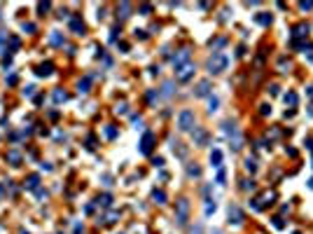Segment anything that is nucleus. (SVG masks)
<instances>
[{
	"instance_id": "1",
	"label": "nucleus",
	"mask_w": 313,
	"mask_h": 234,
	"mask_svg": "<svg viewBox=\"0 0 313 234\" xmlns=\"http://www.w3.org/2000/svg\"><path fill=\"white\" fill-rule=\"evenodd\" d=\"M229 66V58L224 56L222 52H215L210 58H208V70H210L213 75H218V73H222L224 68Z\"/></svg>"
},
{
	"instance_id": "2",
	"label": "nucleus",
	"mask_w": 313,
	"mask_h": 234,
	"mask_svg": "<svg viewBox=\"0 0 313 234\" xmlns=\"http://www.w3.org/2000/svg\"><path fill=\"white\" fill-rule=\"evenodd\" d=\"M194 112L192 110H182L180 115H178V127H180V131H192V127H194Z\"/></svg>"
},
{
	"instance_id": "3",
	"label": "nucleus",
	"mask_w": 313,
	"mask_h": 234,
	"mask_svg": "<svg viewBox=\"0 0 313 234\" xmlns=\"http://www.w3.org/2000/svg\"><path fill=\"white\" fill-rule=\"evenodd\" d=\"M197 73V66L192 63H185V66H180V68H175V75H178V80L180 82H187V80H192V75Z\"/></svg>"
},
{
	"instance_id": "4",
	"label": "nucleus",
	"mask_w": 313,
	"mask_h": 234,
	"mask_svg": "<svg viewBox=\"0 0 313 234\" xmlns=\"http://www.w3.org/2000/svg\"><path fill=\"white\" fill-rule=\"evenodd\" d=\"M171 63H173V68H180V66L189 63V49H180L175 56H171Z\"/></svg>"
},
{
	"instance_id": "5",
	"label": "nucleus",
	"mask_w": 313,
	"mask_h": 234,
	"mask_svg": "<svg viewBox=\"0 0 313 234\" xmlns=\"http://www.w3.org/2000/svg\"><path fill=\"white\" fill-rule=\"evenodd\" d=\"M187 213H189V202H187V199H180V202H178V223L180 225L187 223Z\"/></svg>"
},
{
	"instance_id": "6",
	"label": "nucleus",
	"mask_w": 313,
	"mask_h": 234,
	"mask_svg": "<svg viewBox=\"0 0 313 234\" xmlns=\"http://www.w3.org/2000/svg\"><path fill=\"white\" fill-rule=\"evenodd\" d=\"M152 145H154V133L147 131V133L143 136V141H140V152H143V154H150V152H152Z\"/></svg>"
},
{
	"instance_id": "7",
	"label": "nucleus",
	"mask_w": 313,
	"mask_h": 234,
	"mask_svg": "<svg viewBox=\"0 0 313 234\" xmlns=\"http://www.w3.org/2000/svg\"><path fill=\"white\" fill-rule=\"evenodd\" d=\"M229 223H234V225H241V223H243V211H241L239 206H231V208H229Z\"/></svg>"
},
{
	"instance_id": "8",
	"label": "nucleus",
	"mask_w": 313,
	"mask_h": 234,
	"mask_svg": "<svg viewBox=\"0 0 313 234\" xmlns=\"http://www.w3.org/2000/svg\"><path fill=\"white\" fill-rule=\"evenodd\" d=\"M308 35V26L306 24H299V26L292 28V42H297V37H306Z\"/></svg>"
},
{
	"instance_id": "9",
	"label": "nucleus",
	"mask_w": 313,
	"mask_h": 234,
	"mask_svg": "<svg viewBox=\"0 0 313 234\" xmlns=\"http://www.w3.org/2000/svg\"><path fill=\"white\" fill-rule=\"evenodd\" d=\"M70 31L77 33V35H82V33H84V21H82L80 16H73V19H70Z\"/></svg>"
},
{
	"instance_id": "10",
	"label": "nucleus",
	"mask_w": 313,
	"mask_h": 234,
	"mask_svg": "<svg viewBox=\"0 0 313 234\" xmlns=\"http://www.w3.org/2000/svg\"><path fill=\"white\" fill-rule=\"evenodd\" d=\"M194 94H197V96H208V94H210V82H208V80L199 82L197 89H194Z\"/></svg>"
},
{
	"instance_id": "11",
	"label": "nucleus",
	"mask_w": 313,
	"mask_h": 234,
	"mask_svg": "<svg viewBox=\"0 0 313 234\" xmlns=\"http://www.w3.org/2000/svg\"><path fill=\"white\" fill-rule=\"evenodd\" d=\"M210 162H213V166H218V169H222V150H213L210 152Z\"/></svg>"
},
{
	"instance_id": "12",
	"label": "nucleus",
	"mask_w": 313,
	"mask_h": 234,
	"mask_svg": "<svg viewBox=\"0 0 313 234\" xmlns=\"http://www.w3.org/2000/svg\"><path fill=\"white\" fill-rule=\"evenodd\" d=\"M222 129H224V133H227V136H234V138L239 136V129H236V124H234V122H224Z\"/></svg>"
},
{
	"instance_id": "13",
	"label": "nucleus",
	"mask_w": 313,
	"mask_h": 234,
	"mask_svg": "<svg viewBox=\"0 0 313 234\" xmlns=\"http://www.w3.org/2000/svg\"><path fill=\"white\" fill-rule=\"evenodd\" d=\"M49 42H52L54 47H61V45H63V35H61V33H56V31H54L52 35H49Z\"/></svg>"
},
{
	"instance_id": "14",
	"label": "nucleus",
	"mask_w": 313,
	"mask_h": 234,
	"mask_svg": "<svg viewBox=\"0 0 313 234\" xmlns=\"http://www.w3.org/2000/svg\"><path fill=\"white\" fill-rule=\"evenodd\" d=\"M52 70H54V63L47 61V63H42L40 68H37V75H52Z\"/></svg>"
},
{
	"instance_id": "15",
	"label": "nucleus",
	"mask_w": 313,
	"mask_h": 234,
	"mask_svg": "<svg viewBox=\"0 0 313 234\" xmlns=\"http://www.w3.org/2000/svg\"><path fill=\"white\" fill-rule=\"evenodd\" d=\"M255 21H257V24H262V26H269V24L273 21V16H271V14H257V16H255Z\"/></svg>"
},
{
	"instance_id": "16",
	"label": "nucleus",
	"mask_w": 313,
	"mask_h": 234,
	"mask_svg": "<svg viewBox=\"0 0 313 234\" xmlns=\"http://www.w3.org/2000/svg\"><path fill=\"white\" fill-rule=\"evenodd\" d=\"M152 199H154L157 204H166V192H164V190H154V192H152Z\"/></svg>"
},
{
	"instance_id": "17",
	"label": "nucleus",
	"mask_w": 313,
	"mask_h": 234,
	"mask_svg": "<svg viewBox=\"0 0 313 234\" xmlns=\"http://www.w3.org/2000/svg\"><path fill=\"white\" fill-rule=\"evenodd\" d=\"M117 12H119V16H122V19H126V16H131V14H129V12H131V5H129V2H122Z\"/></svg>"
},
{
	"instance_id": "18",
	"label": "nucleus",
	"mask_w": 313,
	"mask_h": 234,
	"mask_svg": "<svg viewBox=\"0 0 313 234\" xmlns=\"http://www.w3.org/2000/svg\"><path fill=\"white\" fill-rule=\"evenodd\" d=\"M206 138H208V133L203 131V129H197V133H194V141L201 145V143H206Z\"/></svg>"
},
{
	"instance_id": "19",
	"label": "nucleus",
	"mask_w": 313,
	"mask_h": 234,
	"mask_svg": "<svg viewBox=\"0 0 313 234\" xmlns=\"http://www.w3.org/2000/svg\"><path fill=\"white\" fill-rule=\"evenodd\" d=\"M7 159H10L12 162V164H19V162H21V154H19V152H16V150H12V152H7Z\"/></svg>"
},
{
	"instance_id": "20",
	"label": "nucleus",
	"mask_w": 313,
	"mask_h": 234,
	"mask_svg": "<svg viewBox=\"0 0 313 234\" xmlns=\"http://www.w3.org/2000/svg\"><path fill=\"white\" fill-rule=\"evenodd\" d=\"M37 183H40V176H31V178L26 180V187H28V190H35Z\"/></svg>"
},
{
	"instance_id": "21",
	"label": "nucleus",
	"mask_w": 313,
	"mask_h": 234,
	"mask_svg": "<svg viewBox=\"0 0 313 234\" xmlns=\"http://www.w3.org/2000/svg\"><path fill=\"white\" fill-rule=\"evenodd\" d=\"M285 103H287V106H297V94H294V91H287V94H285Z\"/></svg>"
},
{
	"instance_id": "22",
	"label": "nucleus",
	"mask_w": 313,
	"mask_h": 234,
	"mask_svg": "<svg viewBox=\"0 0 313 234\" xmlns=\"http://www.w3.org/2000/svg\"><path fill=\"white\" fill-rule=\"evenodd\" d=\"M77 91H80V94H87V91H89V80H80V82H77Z\"/></svg>"
},
{
	"instance_id": "23",
	"label": "nucleus",
	"mask_w": 313,
	"mask_h": 234,
	"mask_svg": "<svg viewBox=\"0 0 313 234\" xmlns=\"http://www.w3.org/2000/svg\"><path fill=\"white\" fill-rule=\"evenodd\" d=\"M245 169H248L250 173H255V171H257V162H255V159H250V157H248V159H245Z\"/></svg>"
},
{
	"instance_id": "24",
	"label": "nucleus",
	"mask_w": 313,
	"mask_h": 234,
	"mask_svg": "<svg viewBox=\"0 0 313 234\" xmlns=\"http://www.w3.org/2000/svg\"><path fill=\"white\" fill-rule=\"evenodd\" d=\"M66 98H68V96H66V91H61V89H56V91H54V101H56V103L66 101Z\"/></svg>"
},
{
	"instance_id": "25",
	"label": "nucleus",
	"mask_w": 313,
	"mask_h": 234,
	"mask_svg": "<svg viewBox=\"0 0 313 234\" xmlns=\"http://www.w3.org/2000/svg\"><path fill=\"white\" fill-rule=\"evenodd\" d=\"M98 204H103V206H110V204H112V197H110V194H103V197H98Z\"/></svg>"
},
{
	"instance_id": "26",
	"label": "nucleus",
	"mask_w": 313,
	"mask_h": 234,
	"mask_svg": "<svg viewBox=\"0 0 313 234\" xmlns=\"http://www.w3.org/2000/svg\"><path fill=\"white\" fill-rule=\"evenodd\" d=\"M187 173H189L192 178H197V176L201 173V169H199V166H187Z\"/></svg>"
},
{
	"instance_id": "27",
	"label": "nucleus",
	"mask_w": 313,
	"mask_h": 234,
	"mask_svg": "<svg viewBox=\"0 0 313 234\" xmlns=\"http://www.w3.org/2000/svg\"><path fill=\"white\" fill-rule=\"evenodd\" d=\"M206 213H208V215L215 213V202H213V199H208V202H206Z\"/></svg>"
},
{
	"instance_id": "28",
	"label": "nucleus",
	"mask_w": 313,
	"mask_h": 234,
	"mask_svg": "<svg viewBox=\"0 0 313 234\" xmlns=\"http://www.w3.org/2000/svg\"><path fill=\"white\" fill-rule=\"evenodd\" d=\"M218 103H220L218 98H215V96H210V103H208V110H210V112H213V110H218Z\"/></svg>"
},
{
	"instance_id": "29",
	"label": "nucleus",
	"mask_w": 313,
	"mask_h": 234,
	"mask_svg": "<svg viewBox=\"0 0 313 234\" xmlns=\"http://www.w3.org/2000/svg\"><path fill=\"white\" fill-rule=\"evenodd\" d=\"M260 112H262V115H271V106H269V103H262V106H260Z\"/></svg>"
},
{
	"instance_id": "30",
	"label": "nucleus",
	"mask_w": 313,
	"mask_h": 234,
	"mask_svg": "<svg viewBox=\"0 0 313 234\" xmlns=\"http://www.w3.org/2000/svg\"><path fill=\"white\" fill-rule=\"evenodd\" d=\"M105 136H108V138H115V136H117V129H115V127H108V129H105Z\"/></svg>"
},
{
	"instance_id": "31",
	"label": "nucleus",
	"mask_w": 313,
	"mask_h": 234,
	"mask_svg": "<svg viewBox=\"0 0 313 234\" xmlns=\"http://www.w3.org/2000/svg\"><path fill=\"white\" fill-rule=\"evenodd\" d=\"M273 227H276V229H283V227H285L283 218H273Z\"/></svg>"
},
{
	"instance_id": "32",
	"label": "nucleus",
	"mask_w": 313,
	"mask_h": 234,
	"mask_svg": "<svg viewBox=\"0 0 313 234\" xmlns=\"http://www.w3.org/2000/svg\"><path fill=\"white\" fill-rule=\"evenodd\" d=\"M47 10H49V2H40V5H37V12H40V14H44Z\"/></svg>"
},
{
	"instance_id": "33",
	"label": "nucleus",
	"mask_w": 313,
	"mask_h": 234,
	"mask_svg": "<svg viewBox=\"0 0 313 234\" xmlns=\"http://www.w3.org/2000/svg\"><path fill=\"white\" fill-rule=\"evenodd\" d=\"M117 112H119V115H126V112H129V106H126V103H122V106H117Z\"/></svg>"
},
{
	"instance_id": "34",
	"label": "nucleus",
	"mask_w": 313,
	"mask_h": 234,
	"mask_svg": "<svg viewBox=\"0 0 313 234\" xmlns=\"http://www.w3.org/2000/svg\"><path fill=\"white\" fill-rule=\"evenodd\" d=\"M241 187H243V190H255V183H252V180H243Z\"/></svg>"
},
{
	"instance_id": "35",
	"label": "nucleus",
	"mask_w": 313,
	"mask_h": 234,
	"mask_svg": "<svg viewBox=\"0 0 313 234\" xmlns=\"http://www.w3.org/2000/svg\"><path fill=\"white\" fill-rule=\"evenodd\" d=\"M164 94H166V96L173 94V84H171V82H166V84H164Z\"/></svg>"
},
{
	"instance_id": "36",
	"label": "nucleus",
	"mask_w": 313,
	"mask_h": 234,
	"mask_svg": "<svg viewBox=\"0 0 313 234\" xmlns=\"http://www.w3.org/2000/svg\"><path fill=\"white\" fill-rule=\"evenodd\" d=\"M278 89H281L278 84H271V87H269V94H271V96H278Z\"/></svg>"
},
{
	"instance_id": "37",
	"label": "nucleus",
	"mask_w": 313,
	"mask_h": 234,
	"mask_svg": "<svg viewBox=\"0 0 313 234\" xmlns=\"http://www.w3.org/2000/svg\"><path fill=\"white\" fill-rule=\"evenodd\" d=\"M224 178H227V176H224V169H220V173H218V183H220V185H224Z\"/></svg>"
},
{
	"instance_id": "38",
	"label": "nucleus",
	"mask_w": 313,
	"mask_h": 234,
	"mask_svg": "<svg viewBox=\"0 0 313 234\" xmlns=\"http://www.w3.org/2000/svg\"><path fill=\"white\" fill-rule=\"evenodd\" d=\"M224 42H227V40H224V37H220V40H215V42H210V47H222Z\"/></svg>"
},
{
	"instance_id": "39",
	"label": "nucleus",
	"mask_w": 313,
	"mask_h": 234,
	"mask_svg": "<svg viewBox=\"0 0 313 234\" xmlns=\"http://www.w3.org/2000/svg\"><path fill=\"white\" fill-rule=\"evenodd\" d=\"M140 12H143V14H150V12H152V5H140Z\"/></svg>"
},
{
	"instance_id": "40",
	"label": "nucleus",
	"mask_w": 313,
	"mask_h": 234,
	"mask_svg": "<svg viewBox=\"0 0 313 234\" xmlns=\"http://www.w3.org/2000/svg\"><path fill=\"white\" fill-rule=\"evenodd\" d=\"M33 91H35V87H33V84H28L26 89H23V94H26V96H33Z\"/></svg>"
},
{
	"instance_id": "41",
	"label": "nucleus",
	"mask_w": 313,
	"mask_h": 234,
	"mask_svg": "<svg viewBox=\"0 0 313 234\" xmlns=\"http://www.w3.org/2000/svg\"><path fill=\"white\" fill-rule=\"evenodd\" d=\"M23 31H28V33H33V31H35V24H23Z\"/></svg>"
},
{
	"instance_id": "42",
	"label": "nucleus",
	"mask_w": 313,
	"mask_h": 234,
	"mask_svg": "<svg viewBox=\"0 0 313 234\" xmlns=\"http://www.w3.org/2000/svg\"><path fill=\"white\" fill-rule=\"evenodd\" d=\"M299 7H302V10H311L313 2H311V0H308V2H299Z\"/></svg>"
},
{
	"instance_id": "43",
	"label": "nucleus",
	"mask_w": 313,
	"mask_h": 234,
	"mask_svg": "<svg viewBox=\"0 0 313 234\" xmlns=\"http://www.w3.org/2000/svg\"><path fill=\"white\" fill-rule=\"evenodd\" d=\"M154 98H157V91H147V101L154 103Z\"/></svg>"
},
{
	"instance_id": "44",
	"label": "nucleus",
	"mask_w": 313,
	"mask_h": 234,
	"mask_svg": "<svg viewBox=\"0 0 313 234\" xmlns=\"http://www.w3.org/2000/svg\"><path fill=\"white\" fill-rule=\"evenodd\" d=\"M152 164H154V166H161V164H164V159H161V157H154Z\"/></svg>"
},
{
	"instance_id": "45",
	"label": "nucleus",
	"mask_w": 313,
	"mask_h": 234,
	"mask_svg": "<svg viewBox=\"0 0 313 234\" xmlns=\"http://www.w3.org/2000/svg\"><path fill=\"white\" fill-rule=\"evenodd\" d=\"M136 37H140V40H145V37H147V33H145V31H136Z\"/></svg>"
},
{
	"instance_id": "46",
	"label": "nucleus",
	"mask_w": 313,
	"mask_h": 234,
	"mask_svg": "<svg viewBox=\"0 0 313 234\" xmlns=\"http://www.w3.org/2000/svg\"><path fill=\"white\" fill-rule=\"evenodd\" d=\"M189 234H203V232H201V227L197 225V227H192V229H189Z\"/></svg>"
},
{
	"instance_id": "47",
	"label": "nucleus",
	"mask_w": 313,
	"mask_h": 234,
	"mask_svg": "<svg viewBox=\"0 0 313 234\" xmlns=\"http://www.w3.org/2000/svg\"><path fill=\"white\" fill-rule=\"evenodd\" d=\"M117 33H119V28H112V33H110V40H117Z\"/></svg>"
},
{
	"instance_id": "48",
	"label": "nucleus",
	"mask_w": 313,
	"mask_h": 234,
	"mask_svg": "<svg viewBox=\"0 0 313 234\" xmlns=\"http://www.w3.org/2000/svg\"><path fill=\"white\" fill-rule=\"evenodd\" d=\"M2 194H5V187H2V183H0V197H2Z\"/></svg>"
},
{
	"instance_id": "49",
	"label": "nucleus",
	"mask_w": 313,
	"mask_h": 234,
	"mask_svg": "<svg viewBox=\"0 0 313 234\" xmlns=\"http://www.w3.org/2000/svg\"><path fill=\"white\" fill-rule=\"evenodd\" d=\"M294 234H302V232H294Z\"/></svg>"
}]
</instances>
